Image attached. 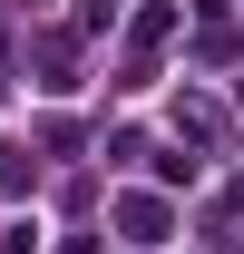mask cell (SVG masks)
<instances>
[{
  "instance_id": "6da1fadb",
  "label": "cell",
  "mask_w": 244,
  "mask_h": 254,
  "mask_svg": "<svg viewBox=\"0 0 244 254\" xmlns=\"http://www.w3.org/2000/svg\"><path fill=\"white\" fill-rule=\"evenodd\" d=\"M166 225H176L166 195H118V235H127V245H166Z\"/></svg>"
},
{
  "instance_id": "7a4b0ae2",
  "label": "cell",
  "mask_w": 244,
  "mask_h": 254,
  "mask_svg": "<svg viewBox=\"0 0 244 254\" xmlns=\"http://www.w3.org/2000/svg\"><path fill=\"white\" fill-rule=\"evenodd\" d=\"M68 68H78V39H39V88H78V78H68Z\"/></svg>"
},
{
  "instance_id": "3957f363",
  "label": "cell",
  "mask_w": 244,
  "mask_h": 254,
  "mask_svg": "<svg viewBox=\"0 0 244 254\" xmlns=\"http://www.w3.org/2000/svg\"><path fill=\"white\" fill-rule=\"evenodd\" d=\"M235 108H244V88H235Z\"/></svg>"
}]
</instances>
